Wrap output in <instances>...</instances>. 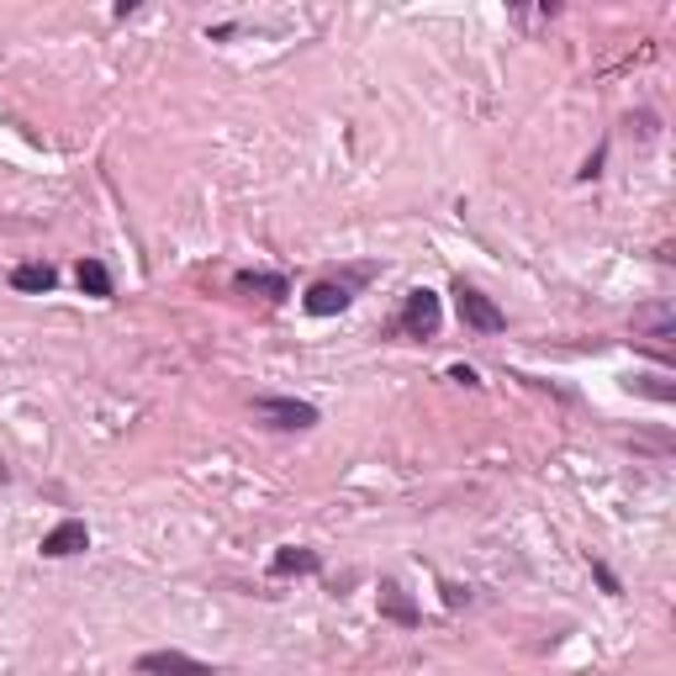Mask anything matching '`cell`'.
<instances>
[{
	"label": "cell",
	"mask_w": 676,
	"mask_h": 676,
	"mask_svg": "<svg viewBox=\"0 0 676 676\" xmlns=\"http://www.w3.org/2000/svg\"><path fill=\"white\" fill-rule=\"evenodd\" d=\"M254 417L265 428H280V434H307L318 428V408L301 402V397H254Z\"/></svg>",
	"instance_id": "6da1fadb"
},
{
	"label": "cell",
	"mask_w": 676,
	"mask_h": 676,
	"mask_svg": "<svg viewBox=\"0 0 676 676\" xmlns=\"http://www.w3.org/2000/svg\"><path fill=\"white\" fill-rule=\"evenodd\" d=\"M455 307H460V323L476 328V333H502L507 328V312L486 291H476L471 280H455Z\"/></svg>",
	"instance_id": "7a4b0ae2"
},
{
	"label": "cell",
	"mask_w": 676,
	"mask_h": 676,
	"mask_svg": "<svg viewBox=\"0 0 676 676\" xmlns=\"http://www.w3.org/2000/svg\"><path fill=\"white\" fill-rule=\"evenodd\" d=\"M444 323L439 312V296L428 291V286H417L408 291V307H402V318H397V333H408V339H434Z\"/></svg>",
	"instance_id": "3957f363"
},
{
	"label": "cell",
	"mask_w": 676,
	"mask_h": 676,
	"mask_svg": "<svg viewBox=\"0 0 676 676\" xmlns=\"http://www.w3.org/2000/svg\"><path fill=\"white\" fill-rule=\"evenodd\" d=\"M133 672L138 676H217V666H206V661L185 655V650H144L133 661Z\"/></svg>",
	"instance_id": "277c9868"
},
{
	"label": "cell",
	"mask_w": 676,
	"mask_h": 676,
	"mask_svg": "<svg viewBox=\"0 0 676 676\" xmlns=\"http://www.w3.org/2000/svg\"><path fill=\"white\" fill-rule=\"evenodd\" d=\"M85 550H90L85 518H64V524H54L43 534V560H69V555H85Z\"/></svg>",
	"instance_id": "5b68a950"
},
{
	"label": "cell",
	"mask_w": 676,
	"mask_h": 676,
	"mask_svg": "<svg viewBox=\"0 0 676 676\" xmlns=\"http://www.w3.org/2000/svg\"><path fill=\"white\" fill-rule=\"evenodd\" d=\"M350 301H354V286H350V280H318L312 291L301 296V307H307L312 318H333V312H344Z\"/></svg>",
	"instance_id": "8992f818"
},
{
	"label": "cell",
	"mask_w": 676,
	"mask_h": 676,
	"mask_svg": "<svg viewBox=\"0 0 676 676\" xmlns=\"http://www.w3.org/2000/svg\"><path fill=\"white\" fill-rule=\"evenodd\" d=\"M233 291L238 296H265V301H286V296H291V280H286V275H265V270H238Z\"/></svg>",
	"instance_id": "52a82bcc"
},
{
	"label": "cell",
	"mask_w": 676,
	"mask_h": 676,
	"mask_svg": "<svg viewBox=\"0 0 676 676\" xmlns=\"http://www.w3.org/2000/svg\"><path fill=\"white\" fill-rule=\"evenodd\" d=\"M318 571H323V555L307 550V545H286L270 560V576H318Z\"/></svg>",
	"instance_id": "ba28073f"
},
{
	"label": "cell",
	"mask_w": 676,
	"mask_h": 676,
	"mask_svg": "<svg viewBox=\"0 0 676 676\" xmlns=\"http://www.w3.org/2000/svg\"><path fill=\"white\" fill-rule=\"evenodd\" d=\"M634 333H640V339H661V344H672V339H676V312H672V301L640 307V312H634Z\"/></svg>",
	"instance_id": "9c48e42d"
},
{
	"label": "cell",
	"mask_w": 676,
	"mask_h": 676,
	"mask_svg": "<svg viewBox=\"0 0 676 676\" xmlns=\"http://www.w3.org/2000/svg\"><path fill=\"white\" fill-rule=\"evenodd\" d=\"M381 618L402 623V629H417V623H423V608H417V603H412L397 582H381Z\"/></svg>",
	"instance_id": "30bf717a"
},
{
	"label": "cell",
	"mask_w": 676,
	"mask_h": 676,
	"mask_svg": "<svg viewBox=\"0 0 676 676\" xmlns=\"http://www.w3.org/2000/svg\"><path fill=\"white\" fill-rule=\"evenodd\" d=\"M11 286L22 296H48L54 286H59V270L54 265H16L11 270Z\"/></svg>",
	"instance_id": "8fae6325"
},
{
	"label": "cell",
	"mask_w": 676,
	"mask_h": 676,
	"mask_svg": "<svg viewBox=\"0 0 676 676\" xmlns=\"http://www.w3.org/2000/svg\"><path fill=\"white\" fill-rule=\"evenodd\" d=\"M75 280H80V291H85V296H95V301H112V270L101 265V260H80Z\"/></svg>",
	"instance_id": "7c38bea8"
},
{
	"label": "cell",
	"mask_w": 676,
	"mask_h": 676,
	"mask_svg": "<svg viewBox=\"0 0 676 676\" xmlns=\"http://www.w3.org/2000/svg\"><path fill=\"white\" fill-rule=\"evenodd\" d=\"M634 391H645V397H655V402H676V386H666L661 376H634Z\"/></svg>",
	"instance_id": "4fadbf2b"
},
{
	"label": "cell",
	"mask_w": 676,
	"mask_h": 676,
	"mask_svg": "<svg viewBox=\"0 0 676 676\" xmlns=\"http://www.w3.org/2000/svg\"><path fill=\"white\" fill-rule=\"evenodd\" d=\"M592 576L603 582V592H614V597H618V576L608 571V565H603V560H592Z\"/></svg>",
	"instance_id": "5bb4252c"
},
{
	"label": "cell",
	"mask_w": 676,
	"mask_h": 676,
	"mask_svg": "<svg viewBox=\"0 0 676 676\" xmlns=\"http://www.w3.org/2000/svg\"><path fill=\"white\" fill-rule=\"evenodd\" d=\"M603 159H608V148H597L587 164H582V180H597V175H603Z\"/></svg>",
	"instance_id": "9a60e30c"
},
{
	"label": "cell",
	"mask_w": 676,
	"mask_h": 676,
	"mask_svg": "<svg viewBox=\"0 0 676 676\" xmlns=\"http://www.w3.org/2000/svg\"><path fill=\"white\" fill-rule=\"evenodd\" d=\"M449 381H460V386H476V370H471V365H449Z\"/></svg>",
	"instance_id": "2e32d148"
}]
</instances>
